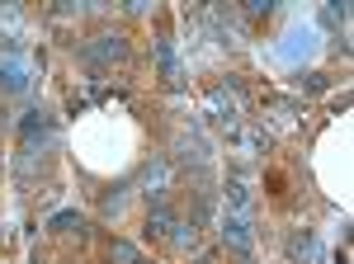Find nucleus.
Listing matches in <instances>:
<instances>
[{
  "label": "nucleus",
  "instance_id": "8",
  "mask_svg": "<svg viewBox=\"0 0 354 264\" xmlns=\"http://www.w3.org/2000/svg\"><path fill=\"white\" fill-rule=\"evenodd\" d=\"M274 5L270 0H250V5H245V15H250V19H265V15H270Z\"/></svg>",
  "mask_w": 354,
  "mask_h": 264
},
{
  "label": "nucleus",
  "instance_id": "7",
  "mask_svg": "<svg viewBox=\"0 0 354 264\" xmlns=\"http://www.w3.org/2000/svg\"><path fill=\"white\" fill-rule=\"evenodd\" d=\"M302 90H307V95H322V90H326V76H322V71L302 76Z\"/></svg>",
  "mask_w": 354,
  "mask_h": 264
},
{
  "label": "nucleus",
  "instance_id": "6",
  "mask_svg": "<svg viewBox=\"0 0 354 264\" xmlns=\"http://www.w3.org/2000/svg\"><path fill=\"white\" fill-rule=\"evenodd\" d=\"M66 227H76V232H81V227H85L81 212H57V217H53V232H66Z\"/></svg>",
  "mask_w": 354,
  "mask_h": 264
},
{
  "label": "nucleus",
  "instance_id": "3",
  "mask_svg": "<svg viewBox=\"0 0 354 264\" xmlns=\"http://www.w3.org/2000/svg\"><path fill=\"white\" fill-rule=\"evenodd\" d=\"M288 255L302 260V264H312V260H317V232H307V227L293 232V236H288Z\"/></svg>",
  "mask_w": 354,
  "mask_h": 264
},
{
  "label": "nucleus",
  "instance_id": "4",
  "mask_svg": "<svg viewBox=\"0 0 354 264\" xmlns=\"http://www.w3.org/2000/svg\"><path fill=\"white\" fill-rule=\"evenodd\" d=\"M48 128H53V123H48L43 113H24V142L28 147H33L38 137H48Z\"/></svg>",
  "mask_w": 354,
  "mask_h": 264
},
{
  "label": "nucleus",
  "instance_id": "2",
  "mask_svg": "<svg viewBox=\"0 0 354 264\" xmlns=\"http://www.w3.org/2000/svg\"><path fill=\"white\" fill-rule=\"evenodd\" d=\"M123 57H128V38H118V33H104V38L81 48L85 66H109V62H123Z\"/></svg>",
  "mask_w": 354,
  "mask_h": 264
},
{
  "label": "nucleus",
  "instance_id": "5",
  "mask_svg": "<svg viewBox=\"0 0 354 264\" xmlns=\"http://www.w3.org/2000/svg\"><path fill=\"white\" fill-rule=\"evenodd\" d=\"M109 260H118V264H142V260H137V250L128 245V241H113V245H109Z\"/></svg>",
  "mask_w": 354,
  "mask_h": 264
},
{
  "label": "nucleus",
  "instance_id": "1",
  "mask_svg": "<svg viewBox=\"0 0 354 264\" xmlns=\"http://www.w3.org/2000/svg\"><path fill=\"white\" fill-rule=\"evenodd\" d=\"M222 241H227V250L232 255H250V245H255V232H250V194H245L236 180L227 185V227H222Z\"/></svg>",
  "mask_w": 354,
  "mask_h": 264
}]
</instances>
